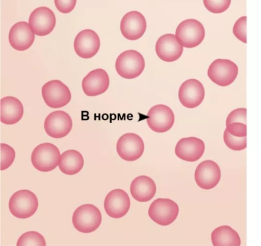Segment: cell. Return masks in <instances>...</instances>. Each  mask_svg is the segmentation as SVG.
Masks as SVG:
<instances>
[{
    "label": "cell",
    "instance_id": "cell-1",
    "mask_svg": "<svg viewBox=\"0 0 261 246\" xmlns=\"http://www.w3.org/2000/svg\"><path fill=\"white\" fill-rule=\"evenodd\" d=\"M102 216L99 209L92 204H84L75 209L72 215L74 227L79 232L89 233L100 226Z\"/></svg>",
    "mask_w": 261,
    "mask_h": 246
},
{
    "label": "cell",
    "instance_id": "cell-2",
    "mask_svg": "<svg viewBox=\"0 0 261 246\" xmlns=\"http://www.w3.org/2000/svg\"><path fill=\"white\" fill-rule=\"evenodd\" d=\"M38 198L33 192L27 189L14 193L9 201V209L12 214L18 218L30 217L37 211Z\"/></svg>",
    "mask_w": 261,
    "mask_h": 246
},
{
    "label": "cell",
    "instance_id": "cell-3",
    "mask_svg": "<svg viewBox=\"0 0 261 246\" xmlns=\"http://www.w3.org/2000/svg\"><path fill=\"white\" fill-rule=\"evenodd\" d=\"M145 60L139 52L126 50L121 53L115 62L117 73L123 78L134 79L140 76L145 68Z\"/></svg>",
    "mask_w": 261,
    "mask_h": 246
},
{
    "label": "cell",
    "instance_id": "cell-4",
    "mask_svg": "<svg viewBox=\"0 0 261 246\" xmlns=\"http://www.w3.org/2000/svg\"><path fill=\"white\" fill-rule=\"evenodd\" d=\"M59 148L50 143H43L37 146L31 154L33 166L41 172H49L59 164L60 158Z\"/></svg>",
    "mask_w": 261,
    "mask_h": 246
},
{
    "label": "cell",
    "instance_id": "cell-5",
    "mask_svg": "<svg viewBox=\"0 0 261 246\" xmlns=\"http://www.w3.org/2000/svg\"><path fill=\"white\" fill-rule=\"evenodd\" d=\"M175 36L179 43L187 48H192L200 44L205 36L202 24L195 19H187L177 27Z\"/></svg>",
    "mask_w": 261,
    "mask_h": 246
},
{
    "label": "cell",
    "instance_id": "cell-6",
    "mask_svg": "<svg viewBox=\"0 0 261 246\" xmlns=\"http://www.w3.org/2000/svg\"><path fill=\"white\" fill-rule=\"evenodd\" d=\"M41 93L46 104L53 108L65 106L71 98V94L68 86L57 79L45 83L42 87Z\"/></svg>",
    "mask_w": 261,
    "mask_h": 246
},
{
    "label": "cell",
    "instance_id": "cell-7",
    "mask_svg": "<svg viewBox=\"0 0 261 246\" xmlns=\"http://www.w3.org/2000/svg\"><path fill=\"white\" fill-rule=\"evenodd\" d=\"M238 74V67L233 61L227 59H217L210 64L207 70L209 78L220 86L231 84Z\"/></svg>",
    "mask_w": 261,
    "mask_h": 246
},
{
    "label": "cell",
    "instance_id": "cell-8",
    "mask_svg": "<svg viewBox=\"0 0 261 246\" xmlns=\"http://www.w3.org/2000/svg\"><path fill=\"white\" fill-rule=\"evenodd\" d=\"M179 212L177 204L169 198H159L150 205L148 214L155 223L161 226H168L177 218Z\"/></svg>",
    "mask_w": 261,
    "mask_h": 246
},
{
    "label": "cell",
    "instance_id": "cell-9",
    "mask_svg": "<svg viewBox=\"0 0 261 246\" xmlns=\"http://www.w3.org/2000/svg\"><path fill=\"white\" fill-rule=\"evenodd\" d=\"M116 150L118 155L126 161H134L139 159L144 151L142 139L135 133H126L117 141Z\"/></svg>",
    "mask_w": 261,
    "mask_h": 246
},
{
    "label": "cell",
    "instance_id": "cell-10",
    "mask_svg": "<svg viewBox=\"0 0 261 246\" xmlns=\"http://www.w3.org/2000/svg\"><path fill=\"white\" fill-rule=\"evenodd\" d=\"M56 18L53 11L45 6L34 10L29 18V24L33 33L38 36H45L54 30Z\"/></svg>",
    "mask_w": 261,
    "mask_h": 246
},
{
    "label": "cell",
    "instance_id": "cell-11",
    "mask_svg": "<svg viewBox=\"0 0 261 246\" xmlns=\"http://www.w3.org/2000/svg\"><path fill=\"white\" fill-rule=\"evenodd\" d=\"M72 127V121L68 114L63 110L50 113L45 118L44 128L50 137L60 139L66 136Z\"/></svg>",
    "mask_w": 261,
    "mask_h": 246
},
{
    "label": "cell",
    "instance_id": "cell-12",
    "mask_svg": "<svg viewBox=\"0 0 261 246\" xmlns=\"http://www.w3.org/2000/svg\"><path fill=\"white\" fill-rule=\"evenodd\" d=\"M147 123L149 127L156 132L169 130L174 122V115L172 109L164 104L152 106L147 113Z\"/></svg>",
    "mask_w": 261,
    "mask_h": 246
},
{
    "label": "cell",
    "instance_id": "cell-13",
    "mask_svg": "<svg viewBox=\"0 0 261 246\" xmlns=\"http://www.w3.org/2000/svg\"><path fill=\"white\" fill-rule=\"evenodd\" d=\"M100 39L98 34L91 29L80 31L75 36L73 47L76 54L81 58H92L100 48Z\"/></svg>",
    "mask_w": 261,
    "mask_h": 246
},
{
    "label": "cell",
    "instance_id": "cell-14",
    "mask_svg": "<svg viewBox=\"0 0 261 246\" xmlns=\"http://www.w3.org/2000/svg\"><path fill=\"white\" fill-rule=\"evenodd\" d=\"M205 95L202 84L195 79L184 81L178 91V98L181 104L187 108H193L203 101Z\"/></svg>",
    "mask_w": 261,
    "mask_h": 246
},
{
    "label": "cell",
    "instance_id": "cell-15",
    "mask_svg": "<svg viewBox=\"0 0 261 246\" xmlns=\"http://www.w3.org/2000/svg\"><path fill=\"white\" fill-rule=\"evenodd\" d=\"M130 206L127 193L120 189L112 190L108 193L104 200V208L111 217L119 218L128 211Z\"/></svg>",
    "mask_w": 261,
    "mask_h": 246
},
{
    "label": "cell",
    "instance_id": "cell-16",
    "mask_svg": "<svg viewBox=\"0 0 261 246\" xmlns=\"http://www.w3.org/2000/svg\"><path fill=\"white\" fill-rule=\"evenodd\" d=\"M195 182L201 188L209 190L214 188L221 178L218 165L212 160H205L199 164L194 174Z\"/></svg>",
    "mask_w": 261,
    "mask_h": 246
},
{
    "label": "cell",
    "instance_id": "cell-17",
    "mask_svg": "<svg viewBox=\"0 0 261 246\" xmlns=\"http://www.w3.org/2000/svg\"><path fill=\"white\" fill-rule=\"evenodd\" d=\"M146 27L145 17L137 11L126 13L120 22V31L122 35L130 40L141 38L144 34Z\"/></svg>",
    "mask_w": 261,
    "mask_h": 246
},
{
    "label": "cell",
    "instance_id": "cell-18",
    "mask_svg": "<svg viewBox=\"0 0 261 246\" xmlns=\"http://www.w3.org/2000/svg\"><path fill=\"white\" fill-rule=\"evenodd\" d=\"M8 39L13 49L23 51L28 49L32 45L35 39V34L28 23L19 21L11 28Z\"/></svg>",
    "mask_w": 261,
    "mask_h": 246
},
{
    "label": "cell",
    "instance_id": "cell-19",
    "mask_svg": "<svg viewBox=\"0 0 261 246\" xmlns=\"http://www.w3.org/2000/svg\"><path fill=\"white\" fill-rule=\"evenodd\" d=\"M109 84V77L106 71L102 69H96L84 77L82 86L87 96H96L105 93Z\"/></svg>",
    "mask_w": 261,
    "mask_h": 246
},
{
    "label": "cell",
    "instance_id": "cell-20",
    "mask_svg": "<svg viewBox=\"0 0 261 246\" xmlns=\"http://www.w3.org/2000/svg\"><path fill=\"white\" fill-rule=\"evenodd\" d=\"M158 56L165 62H173L182 55L183 47L178 41L175 35L166 34L158 39L155 43Z\"/></svg>",
    "mask_w": 261,
    "mask_h": 246
},
{
    "label": "cell",
    "instance_id": "cell-21",
    "mask_svg": "<svg viewBox=\"0 0 261 246\" xmlns=\"http://www.w3.org/2000/svg\"><path fill=\"white\" fill-rule=\"evenodd\" d=\"M205 149L203 141L196 137H191L181 139L175 148L176 156L188 162H195L203 155Z\"/></svg>",
    "mask_w": 261,
    "mask_h": 246
},
{
    "label": "cell",
    "instance_id": "cell-22",
    "mask_svg": "<svg viewBox=\"0 0 261 246\" xmlns=\"http://www.w3.org/2000/svg\"><path fill=\"white\" fill-rule=\"evenodd\" d=\"M23 106L21 101L13 96L1 99V121L7 125L17 123L23 115Z\"/></svg>",
    "mask_w": 261,
    "mask_h": 246
},
{
    "label": "cell",
    "instance_id": "cell-23",
    "mask_svg": "<svg viewBox=\"0 0 261 246\" xmlns=\"http://www.w3.org/2000/svg\"><path fill=\"white\" fill-rule=\"evenodd\" d=\"M156 189L155 184L151 178L146 175H140L132 182L130 192L137 201L147 202L154 196Z\"/></svg>",
    "mask_w": 261,
    "mask_h": 246
},
{
    "label": "cell",
    "instance_id": "cell-24",
    "mask_svg": "<svg viewBox=\"0 0 261 246\" xmlns=\"http://www.w3.org/2000/svg\"><path fill=\"white\" fill-rule=\"evenodd\" d=\"M84 163V158L80 152L69 149L61 154L58 166L62 172L71 175L79 172L83 168Z\"/></svg>",
    "mask_w": 261,
    "mask_h": 246
},
{
    "label": "cell",
    "instance_id": "cell-25",
    "mask_svg": "<svg viewBox=\"0 0 261 246\" xmlns=\"http://www.w3.org/2000/svg\"><path fill=\"white\" fill-rule=\"evenodd\" d=\"M211 240L213 245H237L241 244L238 233L228 226H221L212 232Z\"/></svg>",
    "mask_w": 261,
    "mask_h": 246
},
{
    "label": "cell",
    "instance_id": "cell-26",
    "mask_svg": "<svg viewBox=\"0 0 261 246\" xmlns=\"http://www.w3.org/2000/svg\"><path fill=\"white\" fill-rule=\"evenodd\" d=\"M16 245H46L44 237L36 231H28L18 238Z\"/></svg>",
    "mask_w": 261,
    "mask_h": 246
},
{
    "label": "cell",
    "instance_id": "cell-27",
    "mask_svg": "<svg viewBox=\"0 0 261 246\" xmlns=\"http://www.w3.org/2000/svg\"><path fill=\"white\" fill-rule=\"evenodd\" d=\"M223 139L226 145L230 149L235 151H240L246 148V137L239 138L231 135L225 128Z\"/></svg>",
    "mask_w": 261,
    "mask_h": 246
},
{
    "label": "cell",
    "instance_id": "cell-28",
    "mask_svg": "<svg viewBox=\"0 0 261 246\" xmlns=\"http://www.w3.org/2000/svg\"><path fill=\"white\" fill-rule=\"evenodd\" d=\"M1 170L8 168L13 163L15 158L14 149L9 145L1 144Z\"/></svg>",
    "mask_w": 261,
    "mask_h": 246
},
{
    "label": "cell",
    "instance_id": "cell-29",
    "mask_svg": "<svg viewBox=\"0 0 261 246\" xmlns=\"http://www.w3.org/2000/svg\"><path fill=\"white\" fill-rule=\"evenodd\" d=\"M207 10L213 13H221L226 11L229 7L231 1H203Z\"/></svg>",
    "mask_w": 261,
    "mask_h": 246
},
{
    "label": "cell",
    "instance_id": "cell-30",
    "mask_svg": "<svg viewBox=\"0 0 261 246\" xmlns=\"http://www.w3.org/2000/svg\"><path fill=\"white\" fill-rule=\"evenodd\" d=\"M247 17H240L233 25L232 32L234 36L240 41L247 43L246 37Z\"/></svg>",
    "mask_w": 261,
    "mask_h": 246
},
{
    "label": "cell",
    "instance_id": "cell-31",
    "mask_svg": "<svg viewBox=\"0 0 261 246\" xmlns=\"http://www.w3.org/2000/svg\"><path fill=\"white\" fill-rule=\"evenodd\" d=\"M247 109L246 108H239L231 111L228 115L226 125L233 122H240L246 123Z\"/></svg>",
    "mask_w": 261,
    "mask_h": 246
},
{
    "label": "cell",
    "instance_id": "cell-32",
    "mask_svg": "<svg viewBox=\"0 0 261 246\" xmlns=\"http://www.w3.org/2000/svg\"><path fill=\"white\" fill-rule=\"evenodd\" d=\"M226 126L228 132L234 137L242 138L247 136V126L245 124L233 122Z\"/></svg>",
    "mask_w": 261,
    "mask_h": 246
},
{
    "label": "cell",
    "instance_id": "cell-33",
    "mask_svg": "<svg viewBox=\"0 0 261 246\" xmlns=\"http://www.w3.org/2000/svg\"><path fill=\"white\" fill-rule=\"evenodd\" d=\"M57 9L62 13H68L74 8L76 1H54Z\"/></svg>",
    "mask_w": 261,
    "mask_h": 246
}]
</instances>
